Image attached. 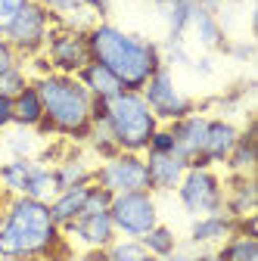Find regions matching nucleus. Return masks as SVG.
<instances>
[{"label":"nucleus","mask_w":258,"mask_h":261,"mask_svg":"<svg viewBox=\"0 0 258 261\" xmlns=\"http://www.w3.org/2000/svg\"><path fill=\"white\" fill-rule=\"evenodd\" d=\"M0 255L28 261H72V243L53 221L47 202L10 196L0 212Z\"/></svg>","instance_id":"f257e3e1"},{"label":"nucleus","mask_w":258,"mask_h":261,"mask_svg":"<svg viewBox=\"0 0 258 261\" xmlns=\"http://www.w3.org/2000/svg\"><path fill=\"white\" fill-rule=\"evenodd\" d=\"M87 50L93 62L106 65L124 84V90H140L152 78V72L165 65L159 41H149L137 31H127L109 19L93 22L87 28Z\"/></svg>","instance_id":"f03ea898"},{"label":"nucleus","mask_w":258,"mask_h":261,"mask_svg":"<svg viewBox=\"0 0 258 261\" xmlns=\"http://www.w3.org/2000/svg\"><path fill=\"white\" fill-rule=\"evenodd\" d=\"M31 84L38 87L44 103V124L38 134L84 143L93 127V109H96V100L84 90V84L75 75H59V72L35 75Z\"/></svg>","instance_id":"7ed1b4c3"},{"label":"nucleus","mask_w":258,"mask_h":261,"mask_svg":"<svg viewBox=\"0 0 258 261\" xmlns=\"http://www.w3.org/2000/svg\"><path fill=\"white\" fill-rule=\"evenodd\" d=\"M93 121H103L106 130L112 134L118 152H146L149 137L156 134L159 118L146 106L140 90H121L115 100L109 103H96Z\"/></svg>","instance_id":"20e7f679"},{"label":"nucleus","mask_w":258,"mask_h":261,"mask_svg":"<svg viewBox=\"0 0 258 261\" xmlns=\"http://www.w3.org/2000/svg\"><path fill=\"white\" fill-rule=\"evenodd\" d=\"M140 96L152 109V115L159 118V124H171V121L187 118L190 112H199V103L193 100L187 90L177 87L171 65H162L159 72H152V78L140 87Z\"/></svg>","instance_id":"39448f33"},{"label":"nucleus","mask_w":258,"mask_h":261,"mask_svg":"<svg viewBox=\"0 0 258 261\" xmlns=\"http://www.w3.org/2000/svg\"><path fill=\"white\" fill-rule=\"evenodd\" d=\"M174 193L190 218L224 212V177L218 168H187Z\"/></svg>","instance_id":"423d86ee"},{"label":"nucleus","mask_w":258,"mask_h":261,"mask_svg":"<svg viewBox=\"0 0 258 261\" xmlns=\"http://www.w3.org/2000/svg\"><path fill=\"white\" fill-rule=\"evenodd\" d=\"M109 218H112V224H115V233H118V237L140 240L143 233H149L152 227L159 224L156 193L137 190V193H118V196H112Z\"/></svg>","instance_id":"0eeeda50"},{"label":"nucleus","mask_w":258,"mask_h":261,"mask_svg":"<svg viewBox=\"0 0 258 261\" xmlns=\"http://www.w3.org/2000/svg\"><path fill=\"white\" fill-rule=\"evenodd\" d=\"M41 56H44V62H47L50 72H59V75H78L84 65L90 62L87 31L56 22V25L50 28V35H47V44H44Z\"/></svg>","instance_id":"6e6552de"},{"label":"nucleus","mask_w":258,"mask_h":261,"mask_svg":"<svg viewBox=\"0 0 258 261\" xmlns=\"http://www.w3.org/2000/svg\"><path fill=\"white\" fill-rule=\"evenodd\" d=\"M56 25V19L41 7V4H31L10 22V28L4 31V41L16 50V56L22 59V62H28V59H35V56H41V50H44V44H47V35H50V28Z\"/></svg>","instance_id":"1a4fd4ad"},{"label":"nucleus","mask_w":258,"mask_h":261,"mask_svg":"<svg viewBox=\"0 0 258 261\" xmlns=\"http://www.w3.org/2000/svg\"><path fill=\"white\" fill-rule=\"evenodd\" d=\"M93 184L109 190L112 196L118 193H137L149 190V174H146V159L140 152H115L93 165Z\"/></svg>","instance_id":"9d476101"},{"label":"nucleus","mask_w":258,"mask_h":261,"mask_svg":"<svg viewBox=\"0 0 258 261\" xmlns=\"http://www.w3.org/2000/svg\"><path fill=\"white\" fill-rule=\"evenodd\" d=\"M240 140V124L227 115H209L205 121V137H202V152L193 168H218L227 162L230 149Z\"/></svg>","instance_id":"9b49d317"},{"label":"nucleus","mask_w":258,"mask_h":261,"mask_svg":"<svg viewBox=\"0 0 258 261\" xmlns=\"http://www.w3.org/2000/svg\"><path fill=\"white\" fill-rule=\"evenodd\" d=\"M62 233L69 237V243L81 246L84 252H106V249L118 240L109 212H100V215H81V218H75Z\"/></svg>","instance_id":"f8f14e48"},{"label":"nucleus","mask_w":258,"mask_h":261,"mask_svg":"<svg viewBox=\"0 0 258 261\" xmlns=\"http://www.w3.org/2000/svg\"><path fill=\"white\" fill-rule=\"evenodd\" d=\"M234 233H237V218H230L227 212H215V215L193 218L190 230H187V243L193 249H218Z\"/></svg>","instance_id":"ddd939ff"},{"label":"nucleus","mask_w":258,"mask_h":261,"mask_svg":"<svg viewBox=\"0 0 258 261\" xmlns=\"http://www.w3.org/2000/svg\"><path fill=\"white\" fill-rule=\"evenodd\" d=\"M205 121H209L205 112H190L187 118L168 124L171 127V137H174V155L187 162V168H193L199 162L202 137H205Z\"/></svg>","instance_id":"4468645a"},{"label":"nucleus","mask_w":258,"mask_h":261,"mask_svg":"<svg viewBox=\"0 0 258 261\" xmlns=\"http://www.w3.org/2000/svg\"><path fill=\"white\" fill-rule=\"evenodd\" d=\"M143 159L149 174V193H174L187 171V162L174 152H143Z\"/></svg>","instance_id":"2eb2a0df"},{"label":"nucleus","mask_w":258,"mask_h":261,"mask_svg":"<svg viewBox=\"0 0 258 261\" xmlns=\"http://www.w3.org/2000/svg\"><path fill=\"white\" fill-rule=\"evenodd\" d=\"M258 208V187L255 174H227L224 177V212L230 218L255 215Z\"/></svg>","instance_id":"dca6fc26"},{"label":"nucleus","mask_w":258,"mask_h":261,"mask_svg":"<svg viewBox=\"0 0 258 261\" xmlns=\"http://www.w3.org/2000/svg\"><path fill=\"white\" fill-rule=\"evenodd\" d=\"M93 165H96V162H90L84 149L66 146V149H62V155L53 162V174H56V180H59V190L93 184Z\"/></svg>","instance_id":"f3484780"},{"label":"nucleus","mask_w":258,"mask_h":261,"mask_svg":"<svg viewBox=\"0 0 258 261\" xmlns=\"http://www.w3.org/2000/svg\"><path fill=\"white\" fill-rule=\"evenodd\" d=\"M187 35L196 38L199 50L209 53V56L212 53H224V50H227V44H230L227 28H224L221 16L218 13H209V10H196V13H193V22H190Z\"/></svg>","instance_id":"a211bd4d"},{"label":"nucleus","mask_w":258,"mask_h":261,"mask_svg":"<svg viewBox=\"0 0 258 261\" xmlns=\"http://www.w3.org/2000/svg\"><path fill=\"white\" fill-rule=\"evenodd\" d=\"M156 10L165 19V44H184L193 13H196V0H159Z\"/></svg>","instance_id":"6ab92c4d"},{"label":"nucleus","mask_w":258,"mask_h":261,"mask_svg":"<svg viewBox=\"0 0 258 261\" xmlns=\"http://www.w3.org/2000/svg\"><path fill=\"white\" fill-rule=\"evenodd\" d=\"M75 78L84 84V90L93 96L96 103H109V100H115V96L124 90V84H121V81H118V78H115V75L106 69V65L93 62V59L84 65V69H81Z\"/></svg>","instance_id":"aec40b11"},{"label":"nucleus","mask_w":258,"mask_h":261,"mask_svg":"<svg viewBox=\"0 0 258 261\" xmlns=\"http://www.w3.org/2000/svg\"><path fill=\"white\" fill-rule=\"evenodd\" d=\"M13 115H16L13 127L41 130V124H44V103H41V93H38L35 84H28L22 93L13 96Z\"/></svg>","instance_id":"412c9836"},{"label":"nucleus","mask_w":258,"mask_h":261,"mask_svg":"<svg viewBox=\"0 0 258 261\" xmlns=\"http://www.w3.org/2000/svg\"><path fill=\"white\" fill-rule=\"evenodd\" d=\"M90 187V184H87ZM87 187H66V190H59L53 199L47 202L50 205V215H53V221L66 230V227L84 212V199H87Z\"/></svg>","instance_id":"4be33fe9"},{"label":"nucleus","mask_w":258,"mask_h":261,"mask_svg":"<svg viewBox=\"0 0 258 261\" xmlns=\"http://www.w3.org/2000/svg\"><path fill=\"white\" fill-rule=\"evenodd\" d=\"M41 159H10L0 165V190L7 196H25V187Z\"/></svg>","instance_id":"5701e85b"},{"label":"nucleus","mask_w":258,"mask_h":261,"mask_svg":"<svg viewBox=\"0 0 258 261\" xmlns=\"http://www.w3.org/2000/svg\"><path fill=\"white\" fill-rule=\"evenodd\" d=\"M35 4H41L56 22H62V25H72V28H81V31H87L96 19L84 10V0H35Z\"/></svg>","instance_id":"b1692460"},{"label":"nucleus","mask_w":258,"mask_h":261,"mask_svg":"<svg viewBox=\"0 0 258 261\" xmlns=\"http://www.w3.org/2000/svg\"><path fill=\"white\" fill-rule=\"evenodd\" d=\"M224 168L230 174H255V124L252 121L246 127H240V140L230 149Z\"/></svg>","instance_id":"393cba45"},{"label":"nucleus","mask_w":258,"mask_h":261,"mask_svg":"<svg viewBox=\"0 0 258 261\" xmlns=\"http://www.w3.org/2000/svg\"><path fill=\"white\" fill-rule=\"evenodd\" d=\"M140 243L146 246V252H149L156 261H168V258L180 249V237L174 233V227H168V224H162V221H159L149 233H143Z\"/></svg>","instance_id":"a878e982"},{"label":"nucleus","mask_w":258,"mask_h":261,"mask_svg":"<svg viewBox=\"0 0 258 261\" xmlns=\"http://www.w3.org/2000/svg\"><path fill=\"white\" fill-rule=\"evenodd\" d=\"M41 134L38 130H25V127H10L0 134V143L10 149V159H38L41 152Z\"/></svg>","instance_id":"bb28decb"},{"label":"nucleus","mask_w":258,"mask_h":261,"mask_svg":"<svg viewBox=\"0 0 258 261\" xmlns=\"http://www.w3.org/2000/svg\"><path fill=\"white\" fill-rule=\"evenodd\" d=\"M56 193H59V180H56V174H53V165L38 162L35 174H31V180H28V187H25V196H28V199H38V202H50Z\"/></svg>","instance_id":"cd10ccee"},{"label":"nucleus","mask_w":258,"mask_h":261,"mask_svg":"<svg viewBox=\"0 0 258 261\" xmlns=\"http://www.w3.org/2000/svg\"><path fill=\"white\" fill-rule=\"evenodd\" d=\"M218 255L224 261H258V237L234 233L224 246H218Z\"/></svg>","instance_id":"c85d7f7f"},{"label":"nucleus","mask_w":258,"mask_h":261,"mask_svg":"<svg viewBox=\"0 0 258 261\" xmlns=\"http://www.w3.org/2000/svg\"><path fill=\"white\" fill-rule=\"evenodd\" d=\"M103 261H156L146 246L140 240H127V237H118L106 252H103Z\"/></svg>","instance_id":"c756f323"},{"label":"nucleus","mask_w":258,"mask_h":261,"mask_svg":"<svg viewBox=\"0 0 258 261\" xmlns=\"http://www.w3.org/2000/svg\"><path fill=\"white\" fill-rule=\"evenodd\" d=\"M84 146H87V152H90L96 162H103V159H109V155L118 152V146H115V140H112V134L106 130L103 121H93V127H90V134H87Z\"/></svg>","instance_id":"7c9ffc66"},{"label":"nucleus","mask_w":258,"mask_h":261,"mask_svg":"<svg viewBox=\"0 0 258 261\" xmlns=\"http://www.w3.org/2000/svg\"><path fill=\"white\" fill-rule=\"evenodd\" d=\"M28 84H31V72H28L25 62H16L13 69H7L4 75H0V93H7V96L22 93Z\"/></svg>","instance_id":"2f4dec72"},{"label":"nucleus","mask_w":258,"mask_h":261,"mask_svg":"<svg viewBox=\"0 0 258 261\" xmlns=\"http://www.w3.org/2000/svg\"><path fill=\"white\" fill-rule=\"evenodd\" d=\"M146 152H174V137H171V127L168 124H159L156 134L149 137Z\"/></svg>","instance_id":"473e14b6"},{"label":"nucleus","mask_w":258,"mask_h":261,"mask_svg":"<svg viewBox=\"0 0 258 261\" xmlns=\"http://www.w3.org/2000/svg\"><path fill=\"white\" fill-rule=\"evenodd\" d=\"M31 4V0H0V38H4V31L10 28V22Z\"/></svg>","instance_id":"72a5a7b5"},{"label":"nucleus","mask_w":258,"mask_h":261,"mask_svg":"<svg viewBox=\"0 0 258 261\" xmlns=\"http://www.w3.org/2000/svg\"><path fill=\"white\" fill-rule=\"evenodd\" d=\"M224 56H230L237 62H252L255 59V47H252V41H230L227 50H224Z\"/></svg>","instance_id":"f704fd0d"},{"label":"nucleus","mask_w":258,"mask_h":261,"mask_svg":"<svg viewBox=\"0 0 258 261\" xmlns=\"http://www.w3.org/2000/svg\"><path fill=\"white\" fill-rule=\"evenodd\" d=\"M13 124H16V115H13V96L0 93V134H4V130H10Z\"/></svg>","instance_id":"c9c22d12"},{"label":"nucleus","mask_w":258,"mask_h":261,"mask_svg":"<svg viewBox=\"0 0 258 261\" xmlns=\"http://www.w3.org/2000/svg\"><path fill=\"white\" fill-rule=\"evenodd\" d=\"M84 10H87L96 22H103V19H109V13H112V0H84Z\"/></svg>","instance_id":"e433bc0d"},{"label":"nucleus","mask_w":258,"mask_h":261,"mask_svg":"<svg viewBox=\"0 0 258 261\" xmlns=\"http://www.w3.org/2000/svg\"><path fill=\"white\" fill-rule=\"evenodd\" d=\"M16 62H22V59L16 56V50H13V47L4 41V38H0V75H4L7 69H13Z\"/></svg>","instance_id":"4c0bfd02"},{"label":"nucleus","mask_w":258,"mask_h":261,"mask_svg":"<svg viewBox=\"0 0 258 261\" xmlns=\"http://www.w3.org/2000/svg\"><path fill=\"white\" fill-rule=\"evenodd\" d=\"M258 215H246V218H237V233L243 237H258Z\"/></svg>","instance_id":"58836bf2"},{"label":"nucleus","mask_w":258,"mask_h":261,"mask_svg":"<svg viewBox=\"0 0 258 261\" xmlns=\"http://www.w3.org/2000/svg\"><path fill=\"white\" fill-rule=\"evenodd\" d=\"M187 261H224L218 255V249H196L193 255H187Z\"/></svg>","instance_id":"ea45409f"},{"label":"nucleus","mask_w":258,"mask_h":261,"mask_svg":"<svg viewBox=\"0 0 258 261\" xmlns=\"http://www.w3.org/2000/svg\"><path fill=\"white\" fill-rule=\"evenodd\" d=\"M196 7H199V10H209V13H221L224 0H196Z\"/></svg>","instance_id":"a19ab883"},{"label":"nucleus","mask_w":258,"mask_h":261,"mask_svg":"<svg viewBox=\"0 0 258 261\" xmlns=\"http://www.w3.org/2000/svg\"><path fill=\"white\" fill-rule=\"evenodd\" d=\"M87 261H103V252H84Z\"/></svg>","instance_id":"79ce46f5"},{"label":"nucleus","mask_w":258,"mask_h":261,"mask_svg":"<svg viewBox=\"0 0 258 261\" xmlns=\"http://www.w3.org/2000/svg\"><path fill=\"white\" fill-rule=\"evenodd\" d=\"M7 199H10V196H7L4 190H0V212H4V205H7Z\"/></svg>","instance_id":"37998d69"},{"label":"nucleus","mask_w":258,"mask_h":261,"mask_svg":"<svg viewBox=\"0 0 258 261\" xmlns=\"http://www.w3.org/2000/svg\"><path fill=\"white\" fill-rule=\"evenodd\" d=\"M0 261H28V258H13V255H0Z\"/></svg>","instance_id":"c03bdc74"},{"label":"nucleus","mask_w":258,"mask_h":261,"mask_svg":"<svg viewBox=\"0 0 258 261\" xmlns=\"http://www.w3.org/2000/svg\"><path fill=\"white\" fill-rule=\"evenodd\" d=\"M230 4H240V0H230Z\"/></svg>","instance_id":"a18cd8bd"}]
</instances>
